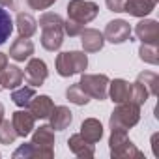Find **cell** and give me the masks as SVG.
I'll return each instance as SVG.
<instances>
[{"label":"cell","mask_w":159,"mask_h":159,"mask_svg":"<svg viewBox=\"0 0 159 159\" xmlns=\"http://www.w3.org/2000/svg\"><path fill=\"white\" fill-rule=\"evenodd\" d=\"M41 28V47L49 52H54L64 43V19L58 13L47 11L38 21Z\"/></svg>","instance_id":"6da1fadb"},{"label":"cell","mask_w":159,"mask_h":159,"mask_svg":"<svg viewBox=\"0 0 159 159\" xmlns=\"http://www.w3.org/2000/svg\"><path fill=\"white\" fill-rule=\"evenodd\" d=\"M109 148L112 159H142V152L129 140L127 131L124 129H111Z\"/></svg>","instance_id":"7a4b0ae2"},{"label":"cell","mask_w":159,"mask_h":159,"mask_svg":"<svg viewBox=\"0 0 159 159\" xmlns=\"http://www.w3.org/2000/svg\"><path fill=\"white\" fill-rule=\"evenodd\" d=\"M54 66L60 77H73L77 73H84L88 67V56L81 51H64L56 54Z\"/></svg>","instance_id":"3957f363"},{"label":"cell","mask_w":159,"mask_h":159,"mask_svg":"<svg viewBox=\"0 0 159 159\" xmlns=\"http://www.w3.org/2000/svg\"><path fill=\"white\" fill-rule=\"evenodd\" d=\"M140 120V105L133 103V101H124V103H118L116 109L111 112V118H109V125L111 129H131L139 124Z\"/></svg>","instance_id":"277c9868"},{"label":"cell","mask_w":159,"mask_h":159,"mask_svg":"<svg viewBox=\"0 0 159 159\" xmlns=\"http://www.w3.org/2000/svg\"><path fill=\"white\" fill-rule=\"evenodd\" d=\"M109 81L111 79L105 73H83L81 81H79V86H81L92 99L103 101V99H107Z\"/></svg>","instance_id":"5b68a950"},{"label":"cell","mask_w":159,"mask_h":159,"mask_svg":"<svg viewBox=\"0 0 159 159\" xmlns=\"http://www.w3.org/2000/svg\"><path fill=\"white\" fill-rule=\"evenodd\" d=\"M32 146L36 150V159L54 157V129L51 125H39L32 135Z\"/></svg>","instance_id":"8992f818"},{"label":"cell","mask_w":159,"mask_h":159,"mask_svg":"<svg viewBox=\"0 0 159 159\" xmlns=\"http://www.w3.org/2000/svg\"><path fill=\"white\" fill-rule=\"evenodd\" d=\"M99 13V6L92 0H69L67 2V19L88 25L92 23Z\"/></svg>","instance_id":"52a82bcc"},{"label":"cell","mask_w":159,"mask_h":159,"mask_svg":"<svg viewBox=\"0 0 159 159\" xmlns=\"http://www.w3.org/2000/svg\"><path fill=\"white\" fill-rule=\"evenodd\" d=\"M49 77V69H47V64L41 60V58H28V64L25 67V73H23V81L30 86H41Z\"/></svg>","instance_id":"ba28073f"},{"label":"cell","mask_w":159,"mask_h":159,"mask_svg":"<svg viewBox=\"0 0 159 159\" xmlns=\"http://www.w3.org/2000/svg\"><path fill=\"white\" fill-rule=\"evenodd\" d=\"M103 38H105V41H111L116 45L131 41V25L124 19H114V21L107 23Z\"/></svg>","instance_id":"9c48e42d"},{"label":"cell","mask_w":159,"mask_h":159,"mask_svg":"<svg viewBox=\"0 0 159 159\" xmlns=\"http://www.w3.org/2000/svg\"><path fill=\"white\" fill-rule=\"evenodd\" d=\"M11 124H13V129H15L17 137H28L34 131L36 118L28 109H21V111H15L11 114Z\"/></svg>","instance_id":"30bf717a"},{"label":"cell","mask_w":159,"mask_h":159,"mask_svg":"<svg viewBox=\"0 0 159 159\" xmlns=\"http://www.w3.org/2000/svg\"><path fill=\"white\" fill-rule=\"evenodd\" d=\"M135 34L142 43H159V23L155 19H142L135 26Z\"/></svg>","instance_id":"8fae6325"},{"label":"cell","mask_w":159,"mask_h":159,"mask_svg":"<svg viewBox=\"0 0 159 159\" xmlns=\"http://www.w3.org/2000/svg\"><path fill=\"white\" fill-rule=\"evenodd\" d=\"M67 148H69V152H71L73 155L81 157V159H92V157L96 155V148H94V144L88 142V140H84L79 133H75V135L69 137V140H67Z\"/></svg>","instance_id":"7c38bea8"},{"label":"cell","mask_w":159,"mask_h":159,"mask_svg":"<svg viewBox=\"0 0 159 159\" xmlns=\"http://www.w3.org/2000/svg\"><path fill=\"white\" fill-rule=\"evenodd\" d=\"M34 51H36V47H34L32 39L19 36L10 47V58H13L15 62H25V60H28L34 54Z\"/></svg>","instance_id":"4fadbf2b"},{"label":"cell","mask_w":159,"mask_h":159,"mask_svg":"<svg viewBox=\"0 0 159 159\" xmlns=\"http://www.w3.org/2000/svg\"><path fill=\"white\" fill-rule=\"evenodd\" d=\"M49 125L54 129V131H64V129H67L69 125H71V122H73V112L66 107V105H58V107H54L52 111H51V114H49Z\"/></svg>","instance_id":"5bb4252c"},{"label":"cell","mask_w":159,"mask_h":159,"mask_svg":"<svg viewBox=\"0 0 159 159\" xmlns=\"http://www.w3.org/2000/svg\"><path fill=\"white\" fill-rule=\"evenodd\" d=\"M81 45L84 49V52H98L103 49L105 45V38L99 30L96 28H84L81 32Z\"/></svg>","instance_id":"9a60e30c"},{"label":"cell","mask_w":159,"mask_h":159,"mask_svg":"<svg viewBox=\"0 0 159 159\" xmlns=\"http://www.w3.org/2000/svg\"><path fill=\"white\" fill-rule=\"evenodd\" d=\"M0 84L2 90H15L17 86L23 84V69L19 66H6L0 69Z\"/></svg>","instance_id":"2e32d148"},{"label":"cell","mask_w":159,"mask_h":159,"mask_svg":"<svg viewBox=\"0 0 159 159\" xmlns=\"http://www.w3.org/2000/svg\"><path fill=\"white\" fill-rule=\"evenodd\" d=\"M26 109L34 114L36 120H45V118H49L51 111L54 109V103L49 96H34Z\"/></svg>","instance_id":"e0dca14e"},{"label":"cell","mask_w":159,"mask_h":159,"mask_svg":"<svg viewBox=\"0 0 159 159\" xmlns=\"http://www.w3.org/2000/svg\"><path fill=\"white\" fill-rule=\"evenodd\" d=\"M129 88H131V83H127L125 79H114V81H109L107 96L118 105V103L129 101Z\"/></svg>","instance_id":"ac0fdd59"},{"label":"cell","mask_w":159,"mask_h":159,"mask_svg":"<svg viewBox=\"0 0 159 159\" xmlns=\"http://www.w3.org/2000/svg\"><path fill=\"white\" fill-rule=\"evenodd\" d=\"M79 135H81L84 140L96 144V142H99L101 137H103V125H101V122L96 120V118H86V120L81 124V131H79Z\"/></svg>","instance_id":"d6986e66"},{"label":"cell","mask_w":159,"mask_h":159,"mask_svg":"<svg viewBox=\"0 0 159 159\" xmlns=\"http://www.w3.org/2000/svg\"><path fill=\"white\" fill-rule=\"evenodd\" d=\"M155 2L152 0H125L124 4V11L133 15V17H146L153 11Z\"/></svg>","instance_id":"ffe728a7"},{"label":"cell","mask_w":159,"mask_h":159,"mask_svg":"<svg viewBox=\"0 0 159 159\" xmlns=\"http://www.w3.org/2000/svg\"><path fill=\"white\" fill-rule=\"evenodd\" d=\"M15 25H17V32L21 38H32L38 30V21L25 11H19L15 17Z\"/></svg>","instance_id":"44dd1931"},{"label":"cell","mask_w":159,"mask_h":159,"mask_svg":"<svg viewBox=\"0 0 159 159\" xmlns=\"http://www.w3.org/2000/svg\"><path fill=\"white\" fill-rule=\"evenodd\" d=\"M36 96V90H34V86H17L13 92H11V101L17 105V107H21V109H26L28 107V103L32 101V98Z\"/></svg>","instance_id":"7402d4cb"},{"label":"cell","mask_w":159,"mask_h":159,"mask_svg":"<svg viewBox=\"0 0 159 159\" xmlns=\"http://www.w3.org/2000/svg\"><path fill=\"white\" fill-rule=\"evenodd\" d=\"M13 32V21L8 10L0 8V45H4Z\"/></svg>","instance_id":"603a6c76"},{"label":"cell","mask_w":159,"mask_h":159,"mask_svg":"<svg viewBox=\"0 0 159 159\" xmlns=\"http://www.w3.org/2000/svg\"><path fill=\"white\" fill-rule=\"evenodd\" d=\"M137 83H140L148 90L150 96L157 94V88H159V77H157V73H153V71H142L137 77Z\"/></svg>","instance_id":"cb8c5ba5"},{"label":"cell","mask_w":159,"mask_h":159,"mask_svg":"<svg viewBox=\"0 0 159 159\" xmlns=\"http://www.w3.org/2000/svg\"><path fill=\"white\" fill-rule=\"evenodd\" d=\"M66 98L69 99V103H73V105H86L88 101H90V96L79 86V83L77 84H71L67 90H66Z\"/></svg>","instance_id":"d4e9b609"},{"label":"cell","mask_w":159,"mask_h":159,"mask_svg":"<svg viewBox=\"0 0 159 159\" xmlns=\"http://www.w3.org/2000/svg\"><path fill=\"white\" fill-rule=\"evenodd\" d=\"M139 58L146 64H152V66H157L159 64V51H157V45H152V43H142L139 47Z\"/></svg>","instance_id":"484cf974"},{"label":"cell","mask_w":159,"mask_h":159,"mask_svg":"<svg viewBox=\"0 0 159 159\" xmlns=\"http://www.w3.org/2000/svg\"><path fill=\"white\" fill-rule=\"evenodd\" d=\"M148 98H150V94H148V90L140 84V83H133L131 84V88H129V101H133V103H137V105H144L146 101H148Z\"/></svg>","instance_id":"4316f807"},{"label":"cell","mask_w":159,"mask_h":159,"mask_svg":"<svg viewBox=\"0 0 159 159\" xmlns=\"http://www.w3.org/2000/svg\"><path fill=\"white\" fill-rule=\"evenodd\" d=\"M17 139V133L13 129V124L10 120L0 122V144H13Z\"/></svg>","instance_id":"83f0119b"},{"label":"cell","mask_w":159,"mask_h":159,"mask_svg":"<svg viewBox=\"0 0 159 159\" xmlns=\"http://www.w3.org/2000/svg\"><path fill=\"white\" fill-rule=\"evenodd\" d=\"M13 159H36V150H34L32 142L21 144V146L13 152Z\"/></svg>","instance_id":"f1b7e54d"},{"label":"cell","mask_w":159,"mask_h":159,"mask_svg":"<svg viewBox=\"0 0 159 159\" xmlns=\"http://www.w3.org/2000/svg\"><path fill=\"white\" fill-rule=\"evenodd\" d=\"M83 30H84V25H81V23H75V21H71V19H66V21H64V34H67L69 38L81 36Z\"/></svg>","instance_id":"f546056e"},{"label":"cell","mask_w":159,"mask_h":159,"mask_svg":"<svg viewBox=\"0 0 159 159\" xmlns=\"http://www.w3.org/2000/svg\"><path fill=\"white\" fill-rule=\"evenodd\" d=\"M54 2H56V0H26V4H28L32 10H36V11H39V10H49Z\"/></svg>","instance_id":"4dcf8cb0"},{"label":"cell","mask_w":159,"mask_h":159,"mask_svg":"<svg viewBox=\"0 0 159 159\" xmlns=\"http://www.w3.org/2000/svg\"><path fill=\"white\" fill-rule=\"evenodd\" d=\"M105 4L111 11L114 13H122L124 11V4H125V0H105Z\"/></svg>","instance_id":"1f68e13d"},{"label":"cell","mask_w":159,"mask_h":159,"mask_svg":"<svg viewBox=\"0 0 159 159\" xmlns=\"http://www.w3.org/2000/svg\"><path fill=\"white\" fill-rule=\"evenodd\" d=\"M8 66V54L6 52H0V69H4Z\"/></svg>","instance_id":"d6a6232c"},{"label":"cell","mask_w":159,"mask_h":159,"mask_svg":"<svg viewBox=\"0 0 159 159\" xmlns=\"http://www.w3.org/2000/svg\"><path fill=\"white\" fill-rule=\"evenodd\" d=\"M15 4V0H0V6H4V8H13Z\"/></svg>","instance_id":"836d02e7"},{"label":"cell","mask_w":159,"mask_h":159,"mask_svg":"<svg viewBox=\"0 0 159 159\" xmlns=\"http://www.w3.org/2000/svg\"><path fill=\"white\" fill-rule=\"evenodd\" d=\"M2 120H4V105L0 103V122H2Z\"/></svg>","instance_id":"e575fe53"},{"label":"cell","mask_w":159,"mask_h":159,"mask_svg":"<svg viewBox=\"0 0 159 159\" xmlns=\"http://www.w3.org/2000/svg\"><path fill=\"white\" fill-rule=\"evenodd\" d=\"M152 2H155V4H157V2H159V0H152Z\"/></svg>","instance_id":"d590c367"},{"label":"cell","mask_w":159,"mask_h":159,"mask_svg":"<svg viewBox=\"0 0 159 159\" xmlns=\"http://www.w3.org/2000/svg\"><path fill=\"white\" fill-rule=\"evenodd\" d=\"M0 92H2V84H0Z\"/></svg>","instance_id":"8d00e7d4"}]
</instances>
